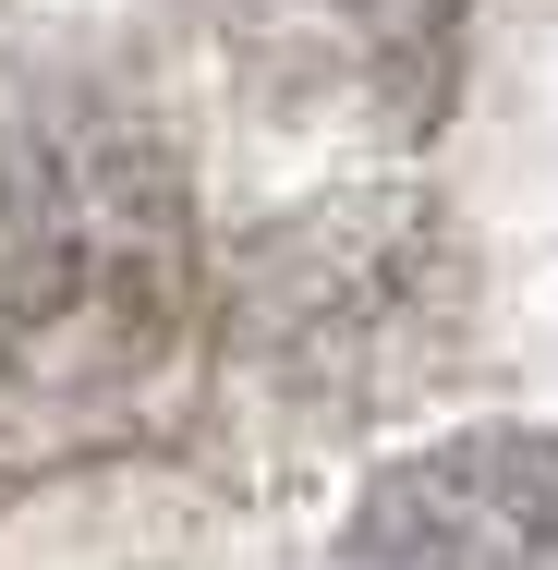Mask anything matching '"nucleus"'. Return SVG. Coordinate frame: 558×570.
I'll use <instances>...</instances> for the list:
<instances>
[{
	"mask_svg": "<svg viewBox=\"0 0 558 570\" xmlns=\"http://www.w3.org/2000/svg\"><path fill=\"white\" fill-rule=\"evenodd\" d=\"M183 316L170 158L86 98L0 110V413L121 401Z\"/></svg>",
	"mask_w": 558,
	"mask_h": 570,
	"instance_id": "nucleus-1",
	"label": "nucleus"
},
{
	"mask_svg": "<svg viewBox=\"0 0 558 570\" xmlns=\"http://www.w3.org/2000/svg\"><path fill=\"white\" fill-rule=\"evenodd\" d=\"M340 547L352 559H558V438H522V425L438 438L364 498Z\"/></svg>",
	"mask_w": 558,
	"mask_h": 570,
	"instance_id": "nucleus-2",
	"label": "nucleus"
},
{
	"mask_svg": "<svg viewBox=\"0 0 558 570\" xmlns=\"http://www.w3.org/2000/svg\"><path fill=\"white\" fill-rule=\"evenodd\" d=\"M207 12L280 98H413L449 37V0H207Z\"/></svg>",
	"mask_w": 558,
	"mask_h": 570,
	"instance_id": "nucleus-3",
	"label": "nucleus"
}]
</instances>
